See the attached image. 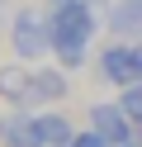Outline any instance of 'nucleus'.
<instances>
[{"label": "nucleus", "instance_id": "f257e3e1", "mask_svg": "<svg viewBox=\"0 0 142 147\" xmlns=\"http://www.w3.org/2000/svg\"><path fill=\"white\" fill-rule=\"evenodd\" d=\"M47 24H52V57H57V67L81 71L85 62H90L95 33L104 29L100 0H52Z\"/></svg>", "mask_w": 142, "mask_h": 147}, {"label": "nucleus", "instance_id": "f03ea898", "mask_svg": "<svg viewBox=\"0 0 142 147\" xmlns=\"http://www.w3.org/2000/svg\"><path fill=\"white\" fill-rule=\"evenodd\" d=\"M9 52H14L19 62H43L47 52H52V24H47V14L38 10H14L9 14Z\"/></svg>", "mask_w": 142, "mask_h": 147}, {"label": "nucleus", "instance_id": "7ed1b4c3", "mask_svg": "<svg viewBox=\"0 0 142 147\" xmlns=\"http://www.w3.org/2000/svg\"><path fill=\"white\" fill-rule=\"evenodd\" d=\"M95 76L104 81V86H137V57H133V43H109V48H100V57H95Z\"/></svg>", "mask_w": 142, "mask_h": 147}, {"label": "nucleus", "instance_id": "20e7f679", "mask_svg": "<svg viewBox=\"0 0 142 147\" xmlns=\"http://www.w3.org/2000/svg\"><path fill=\"white\" fill-rule=\"evenodd\" d=\"M90 128L104 138L109 147H118V142H133V119L123 114V105L118 100H100V105H90Z\"/></svg>", "mask_w": 142, "mask_h": 147}, {"label": "nucleus", "instance_id": "39448f33", "mask_svg": "<svg viewBox=\"0 0 142 147\" xmlns=\"http://www.w3.org/2000/svg\"><path fill=\"white\" fill-rule=\"evenodd\" d=\"M71 90V71L66 67H33L28 76V105H62Z\"/></svg>", "mask_w": 142, "mask_h": 147}, {"label": "nucleus", "instance_id": "423d86ee", "mask_svg": "<svg viewBox=\"0 0 142 147\" xmlns=\"http://www.w3.org/2000/svg\"><path fill=\"white\" fill-rule=\"evenodd\" d=\"M104 24H109V33L137 43L142 38V0H114V5H104Z\"/></svg>", "mask_w": 142, "mask_h": 147}, {"label": "nucleus", "instance_id": "0eeeda50", "mask_svg": "<svg viewBox=\"0 0 142 147\" xmlns=\"http://www.w3.org/2000/svg\"><path fill=\"white\" fill-rule=\"evenodd\" d=\"M33 133H38V147H71L76 128L62 109H43V114H33Z\"/></svg>", "mask_w": 142, "mask_h": 147}, {"label": "nucleus", "instance_id": "6e6552de", "mask_svg": "<svg viewBox=\"0 0 142 147\" xmlns=\"http://www.w3.org/2000/svg\"><path fill=\"white\" fill-rule=\"evenodd\" d=\"M28 76H33L28 62L0 67V100H5V105H28Z\"/></svg>", "mask_w": 142, "mask_h": 147}, {"label": "nucleus", "instance_id": "1a4fd4ad", "mask_svg": "<svg viewBox=\"0 0 142 147\" xmlns=\"http://www.w3.org/2000/svg\"><path fill=\"white\" fill-rule=\"evenodd\" d=\"M0 142H5V147H38V133H33V114H28V109L9 114L5 133H0Z\"/></svg>", "mask_w": 142, "mask_h": 147}, {"label": "nucleus", "instance_id": "9d476101", "mask_svg": "<svg viewBox=\"0 0 142 147\" xmlns=\"http://www.w3.org/2000/svg\"><path fill=\"white\" fill-rule=\"evenodd\" d=\"M118 105H123V114L133 119V128H142V81L123 90V95H118Z\"/></svg>", "mask_w": 142, "mask_h": 147}, {"label": "nucleus", "instance_id": "9b49d317", "mask_svg": "<svg viewBox=\"0 0 142 147\" xmlns=\"http://www.w3.org/2000/svg\"><path fill=\"white\" fill-rule=\"evenodd\" d=\"M71 147H109V142H104L95 128H85V133H76V138H71Z\"/></svg>", "mask_w": 142, "mask_h": 147}, {"label": "nucleus", "instance_id": "f8f14e48", "mask_svg": "<svg viewBox=\"0 0 142 147\" xmlns=\"http://www.w3.org/2000/svg\"><path fill=\"white\" fill-rule=\"evenodd\" d=\"M133 57H137V76H142V38L133 43Z\"/></svg>", "mask_w": 142, "mask_h": 147}, {"label": "nucleus", "instance_id": "ddd939ff", "mask_svg": "<svg viewBox=\"0 0 142 147\" xmlns=\"http://www.w3.org/2000/svg\"><path fill=\"white\" fill-rule=\"evenodd\" d=\"M5 14H9V0H0V19H5Z\"/></svg>", "mask_w": 142, "mask_h": 147}, {"label": "nucleus", "instance_id": "4468645a", "mask_svg": "<svg viewBox=\"0 0 142 147\" xmlns=\"http://www.w3.org/2000/svg\"><path fill=\"white\" fill-rule=\"evenodd\" d=\"M118 147H142V142H137V138H133V142H118Z\"/></svg>", "mask_w": 142, "mask_h": 147}, {"label": "nucleus", "instance_id": "2eb2a0df", "mask_svg": "<svg viewBox=\"0 0 142 147\" xmlns=\"http://www.w3.org/2000/svg\"><path fill=\"white\" fill-rule=\"evenodd\" d=\"M5 123H9V119H5V114H0V133H5Z\"/></svg>", "mask_w": 142, "mask_h": 147}, {"label": "nucleus", "instance_id": "dca6fc26", "mask_svg": "<svg viewBox=\"0 0 142 147\" xmlns=\"http://www.w3.org/2000/svg\"><path fill=\"white\" fill-rule=\"evenodd\" d=\"M137 142H142V128H137Z\"/></svg>", "mask_w": 142, "mask_h": 147}]
</instances>
